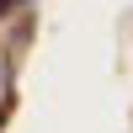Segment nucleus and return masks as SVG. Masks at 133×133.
Instances as JSON below:
<instances>
[{
	"label": "nucleus",
	"mask_w": 133,
	"mask_h": 133,
	"mask_svg": "<svg viewBox=\"0 0 133 133\" xmlns=\"http://www.w3.org/2000/svg\"><path fill=\"white\" fill-rule=\"evenodd\" d=\"M5 5H16V0H0V11H5Z\"/></svg>",
	"instance_id": "f257e3e1"
}]
</instances>
